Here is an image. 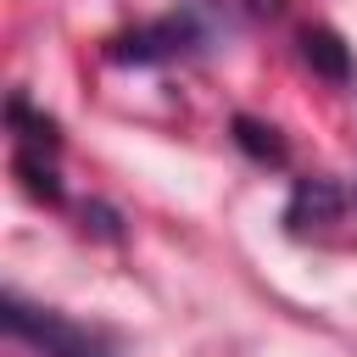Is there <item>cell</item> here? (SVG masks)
I'll return each instance as SVG.
<instances>
[{
    "instance_id": "cell-2",
    "label": "cell",
    "mask_w": 357,
    "mask_h": 357,
    "mask_svg": "<svg viewBox=\"0 0 357 357\" xmlns=\"http://www.w3.org/2000/svg\"><path fill=\"white\" fill-rule=\"evenodd\" d=\"M195 45V22L190 17H162V22H151V28H134V33H123V39H112V61H162V56H178V50H190Z\"/></svg>"
},
{
    "instance_id": "cell-6",
    "label": "cell",
    "mask_w": 357,
    "mask_h": 357,
    "mask_svg": "<svg viewBox=\"0 0 357 357\" xmlns=\"http://www.w3.org/2000/svg\"><path fill=\"white\" fill-rule=\"evenodd\" d=\"M251 11H279V0H245Z\"/></svg>"
},
{
    "instance_id": "cell-3",
    "label": "cell",
    "mask_w": 357,
    "mask_h": 357,
    "mask_svg": "<svg viewBox=\"0 0 357 357\" xmlns=\"http://www.w3.org/2000/svg\"><path fill=\"white\" fill-rule=\"evenodd\" d=\"M346 212V195L335 178H301L290 190V206H284V223L290 234H307V229H324V223H340Z\"/></svg>"
},
{
    "instance_id": "cell-1",
    "label": "cell",
    "mask_w": 357,
    "mask_h": 357,
    "mask_svg": "<svg viewBox=\"0 0 357 357\" xmlns=\"http://www.w3.org/2000/svg\"><path fill=\"white\" fill-rule=\"evenodd\" d=\"M0 312H6V329L17 340L39 346L45 357H106V340L95 329H84V324H73V318H61L50 307H28L22 296H6Z\"/></svg>"
},
{
    "instance_id": "cell-5",
    "label": "cell",
    "mask_w": 357,
    "mask_h": 357,
    "mask_svg": "<svg viewBox=\"0 0 357 357\" xmlns=\"http://www.w3.org/2000/svg\"><path fill=\"white\" fill-rule=\"evenodd\" d=\"M234 139L257 156V162H284V139L273 134V128H262V123H251V117H240L234 123Z\"/></svg>"
},
{
    "instance_id": "cell-4",
    "label": "cell",
    "mask_w": 357,
    "mask_h": 357,
    "mask_svg": "<svg viewBox=\"0 0 357 357\" xmlns=\"http://www.w3.org/2000/svg\"><path fill=\"white\" fill-rule=\"evenodd\" d=\"M301 56H307L312 73H324V78H335V84L351 73V50H346V39H340L335 28H307V33H301Z\"/></svg>"
}]
</instances>
